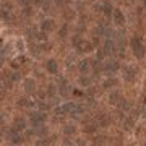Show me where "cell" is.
<instances>
[{
  "label": "cell",
  "instance_id": "1",
  "mask_svg": "<svg viewBox=\"0 0 146 146\" xmlns=\"http://www.w3.org/2000/svg\"><path fill=\"white\" fill-rule=\"evenodd\" d=\"M131 49H133V54H135L138 58H141L143 55H145V49H143L141 41L138 39V37H133V39H131Z\"/></svg>",
  "mask_w": 146,
  "mask_h": 146
},
{
  "label": "cell",
  "instance_id": "2",
  "mask_svg": "<svg viewBox=\"0 0 146 146\" xmlns=\"http://www.w3.org/2000/svg\"><path fill=\"white\" fill-rule=\"evenodd\" d=\"M75 44H76V47H78L80 52H88V50H91V44L81 41L80 37H75Z\"/></svg>",
  "mask_w": 146,
  "mask_h": 146
},
{
  "label": "cell",
  "instance_id": "3",
  "mask_svg": "<svg viewBox=\"0 0 146 146\" xmlns=\"http://www.w3.org/2000/svg\"><path fill=\"white\" fill-rule=\"evenodd\" d=\"M31 122L34 123V125H41L42 122H44V114H41V112L31 114Z\"/></svg>",
  "mask_w": 146,
  "mask_h": 146
},
{
  "label": "cell",
  "instance_id": "4",
  "mask_svg": "<svg viewBox=\"0 0 146 146\" xmlns=\"http://www.w3.org/2000/svg\"><path fill=\"white\" fill-rule=\"evenodd\" d=\"M114 21L117 23V25H123L125 18H123V15H122V11H120V10H115L114 11Z\"/></svg>",
  "mask_w": 146,
  "mask_h": 146
},
{
  "label": "cell",
  "instance_id": "5",
  "mask_svg": "<svg viewBox=\"0 0 146 146\" xmlns=\"http://www.w3.org/2000/svg\"><path fill=\"white\" fill-rule=\"evenodd\" d=\"M123 72H125V78L128 80V81H131L136 70H135V68H131V67H125V68H123Z\"/></svg>",
  "mask_w": 146,
  "mask_h": 146
},
{
  "label": "cell",
  "instance_id": "6",
  "mask_svg": "<svg viewBox=\"0 0 146 146\" xmlns=\"http://www.w3.org/2000/svg\"><path fill=\"white\" fill-rule=\"evenodd\" d=\"M47 70H49L50 73H57L58 72L57 62H55V60H49V62H47Z\"/></svg>",
  "mask_w": 146,
  "mask_h": 146
},
{
  "label": "cell",
  "instance_id": "7",
  "mask_svg": "<svg viewBox=\"0 0 146 146\" xmlns=\"http://www.w3.org/2000/svg\"><path fill=\"white\" fill-rule=\"evenodd\" d=\"M52 29H54V21L52 20L42 21V31H52Z\"/></svg>",
  "mask_w": 146,
  "mask_h": 146
},
{
  "label": "cell",
  "instance_id": "8",
  "mask_svg": "<svg viewBox=\"0 0 146 146\" xmlns=\"http://www.w3.org/2000/svg\"><path fill=\"white\" fill-rule=\"evenodd\" d=\"M117 68H119V63L114 62V60H110V62L106 63V70H107V72H115Z\"/></svg>",
  "mask_w": 146,
  "mask_h": 146
},
{
  "label": "cell",
  "instance_id": "9",
  "mask_svg": "<svg viewBox=\"0 0 146 146\" xmlns=\"http://www.w3.org/2000/svg\"><path fill=\"white\" fill-rule=\"evenodd\" d=\"M25 86H26V91L28 93H33V91H34V86H36V84H34V81H33V80H26V81H25Z\"/></svg>",
  "mask_w": 146,
  "mask_h": 146
},
{
  "label": "cell",
  "instance_id": "10",
  "mask_svg": "<svg viewBox=\"0 0 146 146\" xmlns=\"http://www.w3.org/2000/svg\"><path fill=\"white\" fill-rule=\"evenodd\" d=\"M21 141H23V138L16 133V130H13V133H11V143H15L16 145V143H21Z\"/></svg>",
  "mask_w": 146,
  "mask_h": 146
},
{
  "label": "cell",
  "instance_id": "11",
  "mask_svg": "<svg viewBox=\"0 0 146 146\" xmlns=\"http://www.w3.org/2000/svg\"><path fill=\"white\" fill-rule=\"evenodd\" d=\"M107 54H110V52H115V46H114V42H106V49H104Z\"/></svg>",
  "mask_w": 146,
  "mask_h": 146
},
{
  "label": "cell",
  "instance_id": "12",
  "mask_svg": "<svg viewBox=\"0 0 146 146\" xmlns=\"http://www.w3.org/2000/svg\"><path fill=\"white\" fill-rule=\"evenodd\" d=\"M23 128H25V120H23V119L16 120V122H15V130L20 131V130H23Z\"/></svg>",
  "mask_w": 146,
  "mask_h": 146
},
{
  "label": "cell",
  "instance_id": "13",
  "mask_svg": "<svg viewBox=\"0 0 146 146\" xmlns=\"http://www.w3.org/2000/svg\"><path fill=\"white\" fill-rule=\"evenodd\" d=\"M110 102H112V104H119V99H120V94L119 93H112L110 94Z\"/></svg>",
  "mask_w": 146,
  "mask_h": 146
},
{
  "label": "cell",
  "instance_id": "14",
  "mask_svg": "<svg viewBox=\"0 0 146 146\" xmlns=\"http://www.w3.org/2000/svg\"><path fill=\"white\" fill-rule=\"evenodd\" d=\"M88 67H89L88 60H84V62L80 63V70H81V72H86V70H88Z\"/></svg>",
  "mask_w": 146,
  "mask_h": 146
},
{
  "label": "cell",
  "instance_id": "15",
  "mask_svg": "<svg viewBox=\"0 0 146 146\" xmlns=\"http://www.w3.org/2000/svg\"><path fill=\"white\" fill-rule=\"evenodd\" d=\"M73 131H75V127H72V125L65 127V133H67V135H70V133H73Z\"/></svg>",
  "mask_w": 146,
  "mask_h": 146
},
{
  "label": "cell",
  "instance_id": "16",
  "mask_svg": "<svg viewBox=\"0 0 146 146\" xmlns=\"http://www.w3.org/2000/svg\"><path fill=\"white\" fill-rule=\"evenodd\" d=\"M110 10H112V8H110L109 5H104V13L106 15H110Z\"/></svg>",
  "mask_w": 146,
  "mask_h": 146
},
{
  "label": "cell",
  "instance_id": "17",
  "mask_svg": "<svg viewBox=\"0 0 146 146\" xmlns=\"http://www.w3.org/2000/svg\"><path fill=\"white\" fill-rule=\"evenodd\" d=\"M80 83L81 84H89V78H81L80 80Z\"/></svg>",
  "mask_w": 146,
  "mask_h": 146
},
{
  "label": "cell",
  "instance_id": "18",
  "mask_svg": "<svg viewBox=\"0 0 146 146\" xmlns=\"http://www.w3.org/2000/svg\"><path fill=\"white\" fill-rule=\"evenodd\" d=\"M112 84H115V81H114V80H110V81H106V84H104V86H106V88H109V86H112Z\"/></svg>",
  "mask_w": 146,
  "mask_h": 146
},
{
  "label": "cell",
  "instance_id": "19",
  "mask_svg": "<svg viewBox=\"0 0 146 146\" xmlns=\"http://www.w3.org/2000/svg\"><path fill=\"white\" fill-rule=\"evenodd\" d=\"M86 131H88V133L94 131V125H88V127H86Z\"/></svg>",
  "mask_w": 146,
  "mask_h": 146
},
{
  "label": "cell",
  "instance_id": "20",
  "mask_svg": "<svg viewBox=\"0 0 146 146\" xmlns=\"http://www.w3.org/2000/svg\"><path fill=\"white\" fill-rule=\"evenodd\" d=\"M57 2H58V3H63V0H57Z\"/></svg>",
  "mask_w": 146,
  "mask_h": 146
},
{
  "label": "cell",
  "instance_id": "21",
  "mask_svg": "<svg viewBox=\"0 0 146 146\" xmlns=\"http://www.w3.org/2000/svg\"><path fill=\"white\" fill-rule=\"evenodd\" d=\"M145 2H146V0H145Z\"/></svg>",
  "mask_w": 146,
  "mask_h": 146
}]
</instances>
